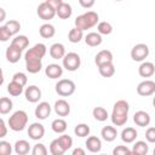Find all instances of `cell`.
Here are the masks:
<instances>
[{
	"label": "cell",
	"mask_w": 155,
	"mask_h": 155,
	"mask_svg": "<svg viewBox=\"0 0 155 155\" xmlns=\"http://www.w3.org/2000/svg\"><path fill=\"white\" fill-rule=\"evenodd\" d=\"M53 109H54V113L58 115V116H68L70 114V105L69 103L65 101V99H58L56 101L54 105H53Z\"/></svg>",
	"instance_id": "obj_13"
},
{
	"label": "cell",
	"mask_w": 155,
	"mask_h": 155,
	"mask_svg": "<svg viewBox=\"0 0 155 155\" xmlns=\"http://www.w3.org/2000/svg\"><path fill=\"white\" fill-rule=\"evenodd\" d=\"M132 150L128 149L126 145H117L113 149V155H131Z\"/></svg>",
	"instance_id": "obj_42"
},
{
	"label": "cell",
	"mask_w": 155,
	"mask_h": 155,
	"mask_svg": "<svg viewBox=\"0 0 155 155\" xmlns=\"http://www.w3.org/2000/svg\"><path fill=\"white\" fill-rule=\"evenodd\" d=\"M47 52V48H46V45L45 44H35L33 47L28 48L27 52L24 53V61H29V59H41L45 57Z\"/></svg>",
	"instance_id": "obj_6"
},
{
	"label": "cell",
	"mask_w": 155,
	"mask_h": 155,
	"mask_svg": "<svg viewBox=\"0 0 155 155\" xmlns=\"http://www.w3.org/2000/svg\"><path fill=\"white\" fill-rule=\"evenodd\" d=\"M15 153L17 155H27L30 151V144L25 139H19L15 143Z\"/></svg>",
	"instance_id": "obj_26"
},
{
	"label": "cell",
	"mask_w": 155,
	"mask_h": 155,
	"mask_svg": "<svg viewBox=\"0 0 155 155\" xmlns=\"http://www.w3.org/2000/svg\"><path fill=\"white\" fill-rule=\"evenodd\" d=\"M138 74L142 78H151L155 74V65L153 62H142L138 68Z\"/></svg>",
	"instance_id": "obj_18"
},
{
	"label": "cell",
	"mask_w": 155,
	"mask_h": 155,
	"mask_svg": "<svg viewBox=\"0 0 155 155\" xmlns=\"http://www.w3.org/2000/svg\"><path fill=\"white\" fill-rule=\"evenodd\" d=\"M7 122L12 131L15 132L23 131L28 124V114L24 110H17L8 117Z\"/></svg>",
	"instance_id": "obj_3"
},
{
	"label": "cell",
	"mask_w": 155,
	"mask_h": 155,
	"mask_svg": "<svg viewBox=\"0 0 155 155\" xmlns=\"http://www.w3.org/2000/svg\"><path fill=\"white\" fill-rule=\"evenodd\" d=\"M115 1H121V0H115Z\"/></svg>",
	"instance_id": "obj_54"
},
{
	"label": "cell",
	"mask_w": 155,
	"mask_h": 155,
	"mask_svg": "<svg viewBox=\"0 0 155 155\" xmlns=\"http://www.w3.org/2000/svg\"><path fill=\"white\" fill-rule=\"evenodd\" d=\"M51 128H52L53 132H56V133H58V134H62V133H64V132L67 131L68 125H67V121H65L64 119H61V117H59V119H54V120L52 121Z\"/></svg>",
	"instance_id": "obj_31"
},
{
	"label": "cell",
	"mask_w": 155,
	"mask_h": 155,
	"mask_svg": "<svg viewBox=\"0 0 155 155\" xmlns=\"http://www.w3.org/2000/svg\"><path fill=\"white\" fill-rule=\"evenodd\" d=\"M25 69L30 74H38L42 69L41 59H29V61H25Z\"/></svg>",
	"instance_id": "obj_27"
},
{
	"label": "cell",
	"mask_w": 155,
	"mask_h": 155,
	"mask_svg": "<svg viewBox=\"0 0 155 155\" xmlns=\"http://www.w3.org/2000/svg\"><path fill=\"white\" fill-rule=\"evenodd\" d=\"M0 128H1V131H0V138H4V137L6 136V133H7V127H6V125H5L4 119L0 120Z\"/></svg>",
	"instance_id": "obj_48"
},
{
	"label": "cell",
	"mask_w": 155,
	"mask_h": 155,
	"mask_svg": "<svg viewBox=\"0 0 155 155\" xmlns=\"http://www.w3.org/2000/svg\"><path fill=\"white\" fill-rule=\"evenodd\" d=\"M36 13H38L39 18H41L44 21H50L56 16V8L52 7L50 4H47L46 1H44L38 6Z\"/></svg>",
	"instance_id": "obj_8"
},
{
	"label": "cell",
	"mask_w": 155,
	"mask_h": 155,
	"mask_svg": "<svg viewBox=\"0 0 155 155\" xmlns=\"http://www.w3.org/2000/svg\"><path fill=\"white\" fill-rule=\"evenodd\" d=\"M39 34H40V36L44 38V39H51V38L54 36L56 29H54V27H53L52 24H50V23H44V24L40 27V29H39Z\"/></svg>",
	"instance_id": "obj_29"
},
{
	"label": "cell",
	"mask_w": 155,
	"mask_h": 155,
	"mask_svg": "<svg viewBox=\"0 0 155 155\" xmlns=\"http://www.w3.org/2000/svg\"><path fill=\"white\" fill-rule=\"evenodd\" d=\"M45 74L47 78L54 80V79H58L63 75V67L59 65V64H56V63H52V64H48L46 68H45Z\"/></svg>",
	"instance_id": "obj_16"
},
{
	"label": "cell",
	"mask_w": 155,
	"mask_h": 155,
	"mask_svg": "<svg viewBox=\"0 0 155 155\" xmlns=\"http://www.w3.org/2000/svg\"><path fill=\"white\" fill-rule=\"evenodd\" d=\"M149 153V145L144 140H137L132 147V154L134 155H147Z\"/></svg>",
	"instance_id": "obj_28"
},
{
	"label": "cell",
	"mask_w": 155,
	"mask_h": 155,
	"mask_svg": "<svg viewBox=\"0 0 155 155\" xmlns=\"http://www.w3.org/2000/svg\"><path fill=\"white\" fill-rule=\"evenodd\" d=\"M73 155H85V150L82 148H75L73 150Z\"/></svg>",
	"instance_id": "obj_50"
},
{
	"label": "cell",
	"mask_w": 155,
	"mask_h": 155,
	"mask_svg": "<svg viewBox=\"0 0 155 155\" xmlns=\"http://www.w3.org/2000/svg\"><path fill=\"white\" fill-rule=\"evenodd\" d=\"M28 136L33 140H39L45 136V127L40 122H33L28 127Z\"/></svg>",
	"instance_id": "obj_10"
},
{
	"label": "cell",
	"mask_w": 155,
	"mask_h": 155,
	"mask_svg": "<svg viewBox=\"0 0 155 155\" xmlns=\"http://www.w3.org/2000/svg\"><path fill=\"white\" fill-rule=\"evenodd\" d=\"M145 139L149 143H155V127H148L145 131Z\"/></svg>",
	"instance_id": "obj_46"
},
{
	"label": "cell",
	"mask_w": 155,
	"mask_h": 155,
	"mask_svg": "<svg viewBox=\"0 0 155 155\" xmlns=\"http://www.w3.org/2000/svg\"><path fill=\"white\" fill-rule=\"evenodd\" d=\"M12 80L16 81V82H18V84H21L22 86H25L27 82H28V78H27V75H25L24 73H22V71H18V73L13 74Z\"/></svg>",
	"instance_id": "obj_43"
},
{
	"label": "cell",
	"mask_w": 155,
	"mask_h": 155,
	"mask_svg": "<svg viewBox=\"0 0 155 155\" xmlns=\"http://www.w3.org/2000/svg\"><path fill=\"white\" fill-rule=\"evenodd\" d=\"M102 41H103L102 35L98 31L97 33L96 31H91L85 36V42L90 47H97V46H99L102 44Z\"/></svg>",
	"instance_id": "obj_21"
},
{
	"label": "cell",
	"mask_w": 155,
	"mask_h": 155,
	"mask_svg": "<svg viewBox=\"0 0 155 155\" xmlns=\"http://www.w3.org/2000/svg\"><path fill=\"white\" fill-rule=\"evenodd\" d=\"M101 136L105 142H113L116 139L117 131L114 126H104L101 131Z\"/></svg>",
	"instance_id": "obj_24"
},
{
	"label": "cell",
	"mask_w": 155,
	"mask_h": 155,
	"mask_svg": "<svg viewBox=\"0 0 155 155\" xmlns=\"http://www.w3.org/2000/svg\"><path fill=\"white\" fill-rule=\"evenodd\" d=\"M46 2L50 4L52 7H54V8L57 10V8L59 7V5H62L64 1H63V0H46Z\"/></svg>",
	"instance_id": "obj_49"
},
{
	"label": "cell",
	"mask_w": 155,
	"mask_h": 155,
	"mask_svg": "<svg viewBox=\"0 0 155 155\" xmlns=\"http://www.w3.org/2000/svg\"><path fill=\"white\" fill-rule=\"evenodd\" d=\"M108 62H113V53L109 50H102L94 57V63L97 67L103 63H108Z\"/></svg>",
	"instance_id": "obj_23"
},
{
	"label": "cell",
	"mask_w": 155,
	"mask_h": 155,
	"mask_svg": "<svg viewBox=\"0 0 155 155\" xmlns=\"http://www.w3.org/2000/svg\"><path fill=\"white\" fill-rule=\"evenodd\" d=\"M11 36H12L11 33H10L8 29L5 27V24L1 25V27H0V40H1L2 42H5V41H7Z\"/></svg>",
	"instance_id": "obj_45"
},
{
	"label": "cell",
	"mask_w": 155,
	"mask_h": 155,
	"mask_svg": "<svg viewBox=\"0 0 155 155\" xmlns=\"http://www.w3.org/2000/svg\"><path fill=\"white\" fill-rule=\"evenodd\" d=\"M50 153H51L52 155H63V154L65 153V150H64V148L62 147V144L59 143L58 138L53 139V140L50 143Z\"/></svg>",
	"instance_id": "obj_36"
},
{
	"label": "cell",
	"mask_w": 155,
	"mask_h": 155,
	"mask_svg": "<svg viewBox=\"0 0 155 155\" xmlns=\"http://www.w3.org/2000/svg\"><path fill=\"white\" fill-rule=\"evenodd\" d=\"M5 27L8 29V31L11 33V35H16L19 30H21V23L16 19H10L5 23Z\"/></svg>",
	"instance_id": "obj_39"
},
{
	"label": "cell",
	"mask_w": 155,
	"mask_h": 155,
	"mask_svg": "<svg viewBox=\"0 0 155 155\" xmlns=\"http://www.w3.org/2000/svg\"><path fill=\"white\" fill-rule=\"evenodd\" d=\"M98 71L103 78H111L115 74V65L113 64V62L103 63L98 65Z\"/></svg>",
	"instance_id": "obj_25"
},
{
	"label": "cell",
	"mask_w": 155,
	"mask_h": 155,
	"mask_svg": "<svg viewBox=\"0 0 155 155\" xmlns=\"http://www.w3.org/2000/svg\"><path fill=\"white\" fill-rule=\"evenodd\" d=\"M23 87L24 86H22L21 84H18V82H16V81H11L8 85H7V92L11 94V96H13V97H18V96H21L22 93H23Z\"/></svg>",
	"instance_id": "obj_33"
},
{
	"label": "cell",
	"mask_w": 155,
	"mask_h": 155,
	"mask_svg": "<svg viewBox=\"0 0 155 155\" xmlns=\"http://www.w3.org/2000/svg\"><path fill=\"white\" fill-rule=\"evenodd\" d=\"M58 140H59V143L62 144V147L64 148L65 151H68V150L73 147V138H71L70 136H68V134H62V136H59V137H58Z\"/></svg>",
	"instance_id": "obj_40"
},
{
	"label": "cell",
	"mask_w": 155,
	"mask_h": 155,
	"mask_svg": "<svg viewBox=\"0 0 155 155\" xmlns=\"http://www.w3.org/2000/svg\"><path fill=\"white\" fill-rule=\"evenodd\" d=\"M54 90H56V93L61 97H69L71 96L75 90H76V86H75V82L70 79H61L56 86H54Z\"/></svg>",
	"instance_id": "obj_4"
},
{
	"label": "cell",
	"mask_w": 155,
	"mask_h": 155,
	"mask_svg": "<svg viewBox=\"0 0 155 155\" xmlns=\"http://www.w3.org/2000/svg\"><path fill=\"white\" fill-rule=\"evenodd\" d=\"M31 154L33 155H46L47 154V148L42 143H36L31 149Z\"/></svg>",
	"instance_id": "obj_41"
},
{
	"label": "cell",
	"mask_w": 155,
	"mask_h": 155,
	"mask_svg": "<svg viewBox=\"0 0 155 155\" xmlns=\"http://www.w3.org/2000/svg\"><path fill=\"white\" fill-rule=\"evenodd\" d=\"M92 115L97 121H101V122L105 121L108 119V116H109L107 109L103 108V107H94L93 110H92Z\"/></svg>",
	"instance_id": "obj_34"
},
{
	"label": "cell",
	"mask_w": 155,
	"mask_h": 155,
	"mask_svg": "<svg viewBox=\"0 0 155 155\" xmlns=\"http://www.w3.org/2000/svg\"><path fill=\"white\" fill-rule=\"evenodd\" d=\"M24 96H25V99L30 103H38L41 98V90L35 86V85H30L25 88L24 91Z\"/></svg>",
	"instance_id": "obj_11"
},
{
	"label": "cell",
	"mask_w": 155,
	"mask_h": 155,
	"mask_svg": "<svg viewBox=\"0 0 155 155\" xmlns=\"http://www.w3.org/2000/svg\"><path fill=\"white\" fill-rule=\"evenodd\" d=\"M94 2H96V0H79L80 6L84 8H91L94 5Z\"/></svg>",
	"instance_id": "obj_47"
},
{
	"label": "cell",
	"mask_w": 155,
	"mask_h": 155,
	"mask_svg": "<svg viewBox=\"0 0 155 155\" xmlns=\"http://www.w3.org/2000/svg\"><path fill=\"white\" fill-rule=\"evenodd\" d=\"M98 23H99V16L94 11H87L75 18V27L80 28L82 30L91 29V28L96 27Z\"/></svg>",
	"instance_id": "obj_2"
},
{
	"label": "cell",
	"mask_w": 155,
	"mask_h": 155,
	"mask_svg": "<svg viewBox=\"0 0 155 155\" xmlns=\"http://www.w3.org/2000/svg\"><path fill=\"white\" fill-rule=\"evenodd\" d=\"M153 154H154V155H155V148H154V150H153Z\"/></svg>",
	"instance_id": "obj_53"
},
{
	"label": "cell",
	"mask_w": 155,
	"mask_h": 155,
	"mask_svg": "<svg viewBox=\"0 0 155 155\" xmlns=\"http://www.w3.org/2000/svg\"><path fill=\"white\" fill-rule=\"evenodd\" d=\"M56 15L61 19H68V18H70L71 15H73V7H71V5L68 4V2H63L56 10Z\"/></svg>",
	"instance_id": "obj_22"
},
{
	"label": "cell",
	"mask_w": 155,
	"mask_h": 155,
	"mask_svg": "<svg viewBox=\"0 0 155 155\" xmlns=\"http://www.w3.org/2000/svg\"><path fill=\"white\" fill-rule=\"evenodd\" d=\"M35 117L39 120H45L50 116L51 114V105L48 102H40L38 104V107L35 108Z\"/></svg>",
	"instance_id": "obj_12"
},
{
	"label": "cell",
	"mask_w": 155,
	"mask_h": 155,
	"mask_svg": "<svg viewBox=\"0 0 155 155\" xmlns=\"http://www.w3.org/2000/svg\"><path fill=\"white\" fill-rule=\"evenodd\" d=\"M13 108V103L10 98L7 97H1L0 99V114L5 115V114H8Z\"/></svg>",
	"instance_id": "obj_35"
},
{
	"label": "cell",
	"mask_w": 155,
	"mask_h": 155,
	"mask_svg": "<svg viewBox=\"0 0 155 155\" xmlns=\"http://www.w3.org/2000/svg\"><path fill=\"white\" fill-rule=\"evenodd\" d=\"M128 111H130V104L125 99H120L115 102L113 107V111L110 115L111 122L115 126H124L128 120Z\"/></svg>",
	"instance_id": "obj_1"
},
{
	"label": "cell",
	"mask_w": 155,
	"mask_h": 155,
	"mask_svg": "<svg viewBox=\"0 0 155 155\" xmlns=\"http://www.w3.org/2000/svg\"><path fill=\"white\" fill-rule=\"evenodd\" d=\"M155 92V82L153 80H144L138 84L137 86V93L142 97H148L154 94Z\"/></svg>",
	"instance_id": "obj_9"
},
{
	"label": "cell",
	"mask_w": 155,
	"mask_h": 155,
	"mask_svg": "<svg viewBox=\"0 0 155 155\" xmlns=\"http://www.w3.org/2000/svg\"><path fill=\"white\" fill-rule=\"evenodd\" d=\"M133 121H134V124H136L137 126H139V127H145V126H149L151 119H150V115H149L147 111H144V110H138V111H136L134 115H133Z\"/></svg>",
	"instance_id": "obj_14"
},
{
	"label": "cell",
	"mask_w": 155,
	"mask_h": 155,
	"mask_svg": "<svg viewBox=\"0 0 155 155\" xmlns=\"http://www.w3.org/2000/svg\"><path fill=\"white\" fill-rule=\"evenodd\" d=\"M62 65L68 71H75L81 65V58L75 52H68L62 59Z\"/></svg>",
	"instance_id": "obj_5"
},
{
	"label": "cell",
	"mask_w": 155,
	"mask_h": 155,
	"mask_svg": "<svg viewBox=\"0 0 155 155\" xmlns=\"http://www.w3.org/2000/svg\"><path fill=\"white\" fill-rule=\"evenodd\" d=\"M153 105H154V108H155V97L153 98Z\"/></svg>",
	"instance_id": "obj_52"
},
{
	"label": "cell",
	"mask_w": 155,
	"mask_h": 155,
	"mask_svg": "<svg viewBox=\"0 0 155 155\" xmlns=\"http://www.w3.org/2000/svg\"><path fill=\"white\" fill-rule=\"evenodd\" d=\"M149 56V47L145 44H137L131 50V58L134 62H143Z\"/></svg>",
	"instance_id": "obj_7"
},
{
	"label": "cell",
	"mask_w": 155,
	"mask_h": 155,
	"mask_svg": "<svg viewBox=\"0 0 155 155\" xmlns=\"http://www.w3.org/2000/svg\"><path fill=\"white\" fill-rule=\"evenodd\" d=\"M0 12H1V17H0V22H4L5 21V16H6V13H5V10L1 7L0 8Z\"/></svg>",
	"instance_id": "obj_51"
},
{
	"label": "cell",
	"mask_w": 155,
	"mask_h": 155,
	"mask_svg": "<svg viewBox=\"0 0 155 155\" xmlns=\"http://www.w3.org/2000/svg\"><path fill=\"white\" fill-rule=\"evenodd\" d=\"M11 153H12L11 144L6 140H0V154L1 155H11Z\"/></svg>",
	"instance_id": "obj_44"
},
{
	"label": "cell",
	"mask_w": 155,
	"mask_h": 155,
	"mask_svg": "<svg viewBox=\"0 0 155 155\" xmlns=\"http://www.w3.org/2000/svg\"><path fill=\"white\" fill-rule=\"evenodd\" d=\"M11 45L15 46V47H17V48H19L21 51H23V50H25V48L28 47V45H29V39H28L25 35H17V36H15V38L12 39Z\"/></svg>",
	"instance_id": "obj_32"
},
{
	"label": "cell",
	"mask_w": 155,
	"mask_h": 155,
	"mask_svg": "<svg viewBox=\"0 0 155 155\" xmlns=\"http://www.w3.org/2000/svg\"><path fill=\"white\" fill-rule=\"evenodd\" d=\"M84 38V30L78 28V27H74L73 29L69 30L68 33V40L71 42V44H78Z\"/></svg>",
	"instance_id": "obj_30"
},
{
	"label": "cell",
	"mask_w": 155,
	"mask_h": 155,
	"mask_svg": "<svg viewBox=\"0 0 155 155\" xmlns=\"http://www.w3.org/2000/svg\"><path fill=\"white\" fill-rule=\"evenodd\" d=\"M85 145H86V148L90 153H99L102 150V140L96 136L87 137V139L85 142Z\"/></svg>",
	"instance_id": "obj_17"
},
{
	"label": "cell",
	"mask_w": 155,
	"mask_h": 155,
	"mask_svg": "<svg viewBox=\"0 0 155 155\" xmlns=\"http://www.w3.org/2000/svg\"><path fill=\"white\" fill-rule=\"evenodd\" d=\"M138 137V132L136 131V128L133 127H126L122 130L121 132V140L126 144H131L136 140V138Z\"/></svg>",
	"instance_id": "obj_19"
},
{
	"label": "cell",
	"mask_w": 155,
	"mask_h": 155,
	"mask_svg": "<svg viewBox=\"0 0 155 155\" xmlns=\"http://www.w3.org/2000/svg\"><path fill=\"white\" fill-rule=\"evenodd\" d=\"M48 53L53 59H63V57L65 56V47L61 42H54L50 46Z\"/></svg>",
	"instance_id": "obj_15"
},
{
	"label": "cell",
	"mask_w": 155,
	"mask_h": 155,
	"mask_svg": "<svg viewBox=\"0 0 155 155\" xmlns=\"http://www.w3.org/2000/svg\"><path fill=\"white\" fill-rule=\"evenodd\" d=\"M97 31L101 34V35H109L111 34L113 31V25L107 22V21H103V22H99L97 24Z\"/></svg>",
	"instance_id": "obj_38"
},
{
	"label": "cell",
	"mask_w": 155,
	"mask_h": 155,
	"mask_svg": "<svg viewBox=\"0 0 155 155\" xmlns=\"http://www.w3.org/2000/svg\"><path fill=\"white\" fill-rule=\"evenodd\" d=\"M22 58V51L10 44V46L6 48V59L10 63H17Z\"/></svg>",
	"instance_id": "obj_20"
},
{
	"label": "cell",
	"mask_w": 155,
	"mask_h": 155,
	"mask_svg": "<svg viewBox=\"0 0 155 155\" xmlns=\"http://www.w3.org/2000/svg\"><path fill=\"white\" fill-rule=\"evenodd\" d=\"M90 126L87 124H78L74 128V133L80 137V138H84V137H87L90 134Z\"/></svg>",
	"instance_id": "obj_37"
}]
</instances>
